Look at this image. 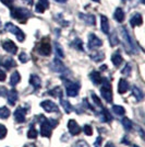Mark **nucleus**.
Wrapping results in <instances>:
<instances>
[{
	"label": "nucleus",
	"mask_w": 145,
	"mask_h": 147,
	"mask_svg": "<svg viewBox=\"0 0 145 147\" xmlns=\"http://www.w3.org/2000/svg\"><path fill=\"white\" fill-rule=\"evenodd\" d=\"M20 80H21V76H20V74L19 71H14V73L11 75V79H10V85L12 87L17 86L19 82H20Z\"/></svg>",
	"instance_id": "obj_27"
},
{
	"label": "nucleus",
	"mask_w": 145,
	"mask_h": 147,
	"mask_svg": "<svg viewBox=\"0 0 145 147\" xmlns=\"http://www.w3.org/2000/svg\"><path fill=\"white\" fill-rule=\"evenodd\" d=\"M7 98H8V102H9L10 105H14L19 98L18 92L15 91L14 89L10 90V91H7Z\"/></svg>",
	"instance_id": "obj_14"
},
{
	"label": "nucleus",
	"mask_w": 145,
	"mask_h": 147,
	"mask_svg": "<svg viewBox=\"0 0 145 147\" xmlns=\"http://www.w3.org/2000/svg\"><path fill=\"white\" fill-rule=\"evenodd\" d=\"M93 1H95V2H99L100 0H93Z\"/></svg>",
	"instance_id": "obj_51"
},
{
	"label": "nucleus",
	"mask_w": 145,
	"mask_h": 147,
	"mask_svg": "<svg viewBox=\"0 0 145 147\" xmlns=\"http://www.w3.org/2000/svg\"><path fill=\"white\" fill-rule=\"evenodd\" d=\"M102 84L103 86L100 88V93H102V97H103L107 102H111L112 101V92H111V85L109 82V80L107 78H103L102 79Z\"/></svg>",
	"instance_id": "obj_4"
},
{
	"label": "nucleus",
	"mask_w": 145,
	"mask_h": 147,
	"mask_svg": "<svg viewBox=\"0 0 145 147\" xmlns=\"http://www.w3.org/2000/svg\"><path fill=\"white\" fill-rule=\"evenodd\" d=\"M121 73L123 74V75H130V73H131V66L130 65H126V67L122 69Z\"/></svg>",
	"instance_id": "obj_42"
},
{
	"label": "nucleus",
	"mask_w": 145,
	"mask_h": 147,
	"mask_svg": "<svg viewBox=\"0 0 145 147\" xmlns=\"http://www.w3.org/2000/svg\"><path fill=\"white\" fill-rule=\"evenodd\" d=\"M50 68L56 71V73H67V68L66 66L63 65V63L57 57V58H55L53 63H51V65H50Z\"/></svg>",
	"instance_id": "obj_9"
},
{
	"label": "nucleus",
	"mask_w": 145,
	"mask_h": 147,
	"mask_svg": "<svg viewBox=\"0 0 145 147\" xmlns=\"http://www.w3.org/2000/svg\"><path fill=\"white\" fill-rule=\"evenodd\" d=\"M0 94H1V92H0Z\"/></svg>",
	"instance_id": "obj_54"
},
{
	"label": "nucleus",
	"mask_w": 145,
	"mask_h": 147,
	"mask_svg": "<svg viewBox=\"0 0 145 147\" xmlns=\"http://www.w3.org/2000/svg\"><path fill=\"white\" fill-rule=\"evenodd\" d=\"M133 147H139V146H136V145H134V146H133Z\"/></svg>",
	"instance_id": "obj_52"
},
{
	"label": "nucleus",
	"mask_w": 145,
	"mask_h": 147,
	"mask_svg": "<svg viewBox=\"0 0 145 147\" xmlns=\"http://www.w3.org/2000/svg\"><path fill=\"white\" fill-rule=\"evenodd\" d=\"M121 35H122V41L124 43V47H126V51L128 53H130V54L138 53V47H136L135 43L133 42V40L131 38L126 28H121Z\"/></svg>",
	"instance_id": "obj_2"
},
{
	"label": "nucleus",
	"mask_w": 145,
	"mask_h": 147,
	"mask_svg": "<svg viewBox=\"0 0 145 147\" xmlns=\"http://www.w3.org/2000/svg\"><path fill=\"white\" fill-rule=\"evenodd\" d=\"M100 30L105 34L109 33V21L106 16H100Z\"/></svg>",
	"instance_id": "obj_16"
},
{
	"label": "nucleus",
	"mask_w": 145,
	"mask_h": 147,
	"mask_svg": "<svg viewBox=\"0 0 145 147\" xmlns=\"http://www.w3.org/2000/svg\"><path fill=\"white\" fill-rule=\"evenodd\" d=\"M7 127L3 125V124H0V140H2V138H5L7 136Z\"/></svg>",
	"instance_id": "obj_38"
},
{
	"label": "nucleus",
	"mask_w": 145,
	"mask_h": 147,
	"mask_svg": "<svg viewBox=\"0 0 145 147\" xmlns=\"http://www.w3.org/2000/svg\"><path fill=\"white\" fill-rule=\"evenodd\" d=\"M102 110H103V113H102V117H100V121L102 122H110L112 120V117L108 112V110L104 109V108H102Z\"/></svg>",
	"instance_id": "obj_28"
},
{
	"label": "nucleus",
	"mask_w": 145,
	"mask_h": 147,
	"mask_svg": "<svg viewBox=\"0 0 145 147\" xmlns=\"http://www.w3.org/2000/svg\"><path fill=\"white\" fill-rule=\"evenodd\" d=\"M102 45H103V41H102L100 38H98L95 34L91 33V34L88 35V49H98V47H100Z\"/></svg>",
	"instance_id": "obj_8"
},
{
	"label": "nucleus",
	"mask_w": 145,
	"mask_h": 147,
	"mask_svg": "<svg viewBox=\"0 0 145 147\" xmlns=\"http://www.w3.org/2000/svg\"><path fill=\"white\" fill-rule=\"evenodd\" d=\"M91 57H92V59H93V61H100L105 58L104 54L103 53H100V52H97L96 54H93Z\"/></svg>",
	"instance_id": "obj_36"
},
{
	"label": "nucleus",
	"mask_w": 145,
	"mask_h": 147,
	"mask_svg": "<svg viewBox=\"0 0 145 147\" xmlns=\"http://www.w3.org/2000/svg\"><path fill=\"white\" fill-rule=\"evenodd\" d=\"M111 61H112V64L115 65L116 67H118V66H120L121 63L123 61V58H122V56L120 55L119 52H116L115 54L111 56Z\"/></svg>",
	"instance_id": "obj_24"
},
{
	"label": "nucleus",
	"mask_w": 145,
	"mask_h": 147,
	"mask_svg": "<svg viewBox=\"0 0 145 147\" xmlns=\"http://www.w3.org/2000/svg\"><path fill=\"white\" fill-rule=\"evenodd\" d=\"M38 133H37L36 129L33 126V125H31L30 129H29V132H27V137L29 138H32V140H34V138H36Z\"/></svg>",
	"instance_id": "obj_33"
},
{
	"label": "nucleus",
	"mask_w": 145,
	"mask_h": 147,
	"mask_svg": "<svg viewBox=\"0 0 145 147\" xmlns=\"http://www.w3.org/2000/svg\"><path fill=\"white\" fill-rule=\"evenodd\" d=\"M0 65L3 66L6 69H10L12 67H15V61L10 57H6V58H3V61H0Z\"/></svg>",
	"instance_id": "obj_21"
},
{
	"label": "nucleus",
	"mask_w": 145,
	"mask_h": 147,
	"mask_svg": "<svg viewBox=\"0 0 145 147\" xmlns=\"http://www.w3.org/2000/svg\"><path fill=\"white\" fill-rule=\"evenodd\" d=\"M41 105H42V108L46 111V112H58V111H59L57 104L54 103V102L50 101V100H45V101H43L42 103H41Z\"/></svg>",
	"instance_id": "obj_10"
},
{
	"label": "nucleus",
	"mask_w": 145,
	"mask_h": 147,
	"mask_svg": "<svg viewBox=\"0 0 145 147\" xmlns=\"http://www.w3.org/2000/svg\"><path fill=\"white\" fill-rule=\"evenodd\" d=\"M122 124H123L124 129H127V131H131V129H132V122H131L130 119L123 117V119H122Z\"/></svg>",
	"instance_id": "obj_34"
},
{
	"label": "nucleus",
	"mask_w": 145,
	"mask_h": 147,
	"mask_svg": "<svg viewBox=\"0 0 145 147\" xmlns=\"http://www.w3.org/2000/svg\"><path fill=\"white\" fill-rule=\"evenodd\" d=\"M24 147H35V145L34 144H26Z\"/></svg>",
	"instance_id": "obj_50"
},
{
	"label": "nucleus",
	"mask_w": 145,
	"mask_h": 147,
	"mask_svg": "<svg viewBox=\"0 0 145 147\" xmlns=\"http://www.w3.org/2000/svg\"><path fill=\"white\" fill-rule=\"evenodd\" d=\"M25 114H26V110L23 109L22 107H19L18 109L14 112V119L15 121L19 123H23L25 121Z\"/></svg>",
	"instance_id": "obj_12"
},
{
	"label": "nucleus",
	"mask_w": 145,
	"mask_h": 147,
	"mask_svg": "<svg viewBox=\"0 0 145 147\" xmlns=\"http://www.w3.org/2000/svg\"><path fill=\"white\" fill-rule=\"evenodd\" d=\"M128 89H129V82H128L126 79H120L119 80V84H118V92L121 93V94H123L124 92L128 91Z\"/></svg>",
	"instance_id": "obj_20"
},
{
	"label": "nucleus",
	"mask_w": 145,
	"mask_h": 147,
	"mask_svg": "<svg viewBox=\"0 0 145 147\" xmlns=\"http://www.w3.org/2000/svg\"><path fill=\"white\" fill-rule=\"evenodd\" d=\"M49 93H50V94H53L54 97H58V96L61 97V96H62V92H61V89L59 88V87H55L53 90H50V91H49Z\"/></svg>",
	"instance_id": "obj_37"
},
{
	"label": "nucleus",
	"mask_w": 145,
	"mask_h": 147,
	"mask_svg": "<svg viewBox=\"0 0 145 147\" xmlns=\"http://www.w3.org/2000/svg\"><path fill=\"white\" fill-rule=\"evenodd\" d=\"M6 80V71H3L0 68V81H5Z\"/></svg>",
	"instance_id": "obj_46"
},
{
	"label": "nucleus",
	"mask_w": 145,
	"mask_h": 147,
	"mask_svg": "<svg viewBox=\"0 0 145 147\" xmlns=\"http://www.w3.org/2000/svg\"><path fill=\"white\" fill-rule=\"evenodd\" d=\"M142 23H143L142 16H141L140 13H135V14H133L131 20H130V24L134 28V26H139V25H141Z\"/></svg>",
	"instance_id": "obj_19"
},
{
	"label": "nucleus",
	"mask_w": 145,
	"mask_h": 147,
	"mask_svg": "<svg viewBox=\"0 0 145 147\" xmlns=\"http://www.w3.org/2000/svg\"><path fill=\"white\" fill-rule=\"evenodd\" d=\"M109 43H110L111 46H116V45L119 44V38H118V36H117L116 31H114V32L109 35Z\"/></svg>",
	"instance_id": "obj_29"
},
{
	"label": "nucleus",
	"mask_w": 145,
	"mask_h": 147,
	"mask_svg": "<svg viewBox=\"0 0 145 147\" xmlns=\"http://www.w3.org/2000/svg\"><path fill=\"white\" fill-rule=\"evenodd\" d=\"M11 17L13 19H17L19 22L25 23L26 20L31 17V12L27 9L20 8V7H11Z\"/></svg>",
	"instance_id": "obj_3"
},
{
	"label": "nucleus",
	"mask_w": 145,
	"mask_h": 147,
	"mask_svg": "<svg viewBox=\"0 0 145 147\" xmlns=\"http://www.w3.org/2000/svg\"><path fill=\"white\" fill-rule=\"evenodd\" d=\"M83 131H84L85 134L88 135V136L93 134V129H92L91 126H90V125H87V124H86V125H84V127H83Z\"/></svg>",
	"instance_id": "obj_40"
},
{
	"label": "nucleus",
	"mask_w": 145,
	"mask_h": 147,
	"mask_svg": "<svg viewBox=\"0 0 145 147\" xmlns=\"http://www.w3.org/2000/svg\"><path fill=\"white\" fill-rule=\"evenodd\" d=\"M55 51H56V54L57 56H59L60 58H63L65 57V53H63V49L61 47V45L59 43H55Z\"/></svg>",
	"instance_id": "obj_30"
},
{
	"label": "nucleus",
	"mask_w": 145,
	"mask_h": 147,
	"mask_svg": "<svg viewBox=\"0 0 145 147\" xmlns=\"http://www.w3.org/2000/svg\"><path fill=\"white\" fill-rule=\"evenodd\" d=\"M36 51L38 52L39 55L43 56H49L51 53V47H50V42L48 38H43L37 45Z\"/></svg>",
	"instance_id": "obj_5"
},
{
	"label": "nucleus",
	"mask_w": 145,
	"mask_h": 147,
	"mask_svg": "<svg viewBox=\"0 0 145 147\" xmlns=\"http://www.w3.org/2000/svg\"><path fill=\"white\" fill-rule=\"evenodd\" d=\"M68 129H69V132L71 133V135H78L81 132V127L74 120H70L68 122Z\"/></svg>",
	"instance_id": "obj_13"
},
{
	"label": "nucleus",
	"mask_w": 145,
	"mask_h": 147,
	"mask_svg": "<svg viewBox=\"0 0 145 147\" xmlns=\"http://www.w3.org/2000/svg\"><path fill=\"white\" fill-rule=\"evenodd\" d=\"M102 142H103V138L100 136H98L95 143H94V147H102Z\"/></svg>",
	"instance_id": "obj_43"
},
{
	"label": "nucleus",
	"mask_w": 145,
	"mask_h": 147,
	"mask_svg": "<svg viewBox=\"0 0 145 147\" xmlns=\"http://www.w3.org/2000/svg\"><path fill=\"white\" fill-rule=\"evenodd\" d=\"M0 25H1V22H0Z\"/></svg>",
	"instance_id": "obj_53"
},
{
	"label": "nucleus",
	"mask_w": 145,
	"mask_h": 147,
	"mask_svg": "<svg viewBox=\"0 0 145 147\" xmlns=\"http://www.w3.org/2000/svg\"><path fill=\"white\" fill-rule=\"evenodd\" d=\"M49 8V0H39L38 3L36 5V12L43 13L46 9Z\"/></svg>",
	"instance_id": "obj_15"
},
{
	"label": "nucleus",
	"mask_w": 145,
	"mask_h": 147,
	"mask_svg": "<svg viewBox=\"0 0 145 147\" xmlns=\"http://www.w3.org/2000/svg\"><path fill=\"white\" fill-rule=\"evenodd\" d=\"M65 86H66L67 94L69 97H76L79 94L80 85L78 82H73V81H70L68 79H65Z\"/></svg>",
	"instance_id": "obj_6"
},
{
	"label": "nucleus",
	"mask_w": 145,
	"mask_h": 147,
	"mask_svg": "<svg viewBox=\"0 0 145 147\" xmlns=\"http://www.w3.org/2000/svg\"><path fill=\"white\" fill-rule=\"evenodd\" d=\"M19 59H20L21 63H26L29 61V56L26 55V53H21L20 56H19Z\"/></svg>",
	"instance_id": "obj_41"
},
{
	"label": "nucleus",
	"mask_w": 145,
	"mask_h": 147,
	"mask_svg": "<svg viewBox=\"0 0 145 147\" xmlns=\"http://www.w3.org/2000/svg\"><path fill=\"white\" fill-rule=\"evenodd\" d=\"M132 94L134 96V98L136 99V101H142L143 98H144V94H143V91L140 89L139 87L133 86L132 87Z\"/></svg>",
	"instance_id": "obj_22"
},
{
	"label": "nucleus",
	"mask_w": 145,
	"mask_h": 147,
	"mask_svg": "<svg viewBox=\"0 0 145 147\" xmlns=\"http://www.w3.org/2000/svg\"><path fill=\"white\" fill-rule=\"evenodd\" d=\"M30 84L34 87V90H38L41 88V85H42V81H41V78L37 76V75H31L30 77Z\"/></svg>",
	"instance_id": "obj_18"
},
{
	"label": "nucleus",
	"mask_w": 145,
	"mask_h": 147,
	"mask_svg": "<svg viewBox=\"0 0 145 147\" xmlns=\"http://www.w3.org/2000/svg\"><path fill=\"white\" fill-rule=\"evenodd\" d=\"M114 18H115L116 21L119 22V23H122V22L124 21V12H123V10H122L121 8H118L115 11Z\"/></svg>",
	"instance_id": "obj_23"
},
{
	"label": "nucleus",
	"mask_w": 145,
	"mask_h": 147,
	"mask_svg": "<svg viewBox=\"0 0 145 147\" xmlns=\"http://www.w3.org/2000/svg\"><path fill=\"white\" fill-rule=\"evenodd\" d=\"M5 6L9 7V8H11L12 7V3H13V0H0Z\"/></svg>",
	"instance_id": "obj_45"
},
{
	"label": "nucleus",
	"mask_w": 145,
	"mask_h": 147,
	"mask_svg": "<svg viewBox=\"0 0 145 147\" xmlns=\"http://www.w3.org/2000/svg\"><path fill=\"white\" fill-rule=\"evenodd\" d=\"M80 18H81V20H83L84 22H86L88 25H95V23H96L95 17H94L93 14H84V13H80Z\"/></svg>",
	"instance_id": "obj_17"
},
{
	"label": "nucleus",
	"mask_w": 145,
	"mask_h": 147,
	"mask_svg": "<svg viewBox=\"0 0 145 147\" xmlns=\"http://www.w3.org/2000/svg\"><path fill=\"white\" fill-rule=\"evenodd\" d=\"M92 99H93V101L95 102L96 105H98L99 108H103V104H102V101H100V99L97 97L95 93H92Z\"/></svg>",
	"instance_id": "obj_39"
},
{
	"label": "nucleus",
	"mask_w": 145,
	"mask_h": 147,
	"mask_svg": "<svg viewBox=\"0 0 145 147\" xmlns=\"http://www.w3.org/2000/svg\"><path fill=\"white\" fill-rule=\"evenodd\" d=\"M22 1H24L27 5H33V0H22Z\"/></svg>",
	"instance_id": "obj_47"
},
{
	"label": "nucleus",
	"mask_w": 145,
	"mask_h": 147,
	"mask_svg": "<svg viewBox=\"0 0 145 147\" xmlns=\"http://www.w3.org/2000/svg\"><path fill=\"white\" fill-rule=\"evenodd\" d=\"M71 46H73L74 49H79V51H83V43H82V41L80 38H75L71 43Z\"/></svg>",
	"instance_id": "obj_32"
},
{
	"label": "nucleus",
	"mask_w": 145,
	"mask_h": 147,
	"mask_svg": "<svg viewBox=\"0 0 145 147\" xmlns=\"http://www.w3.org/2000/svg\"><path fill=\"white\" fill-rule=\"evenodd\" d=\"M10 115V110L7 107H1L0 108V119H7Z\"/></svg>",
	"instance_id": "obj_31"
},
{
	"label": "nucleus",
	"mask_w": 145,
	"mask_h": 147,
	"mask_svg": "<svg viewBox=\"0 0 145 147\" xmlns=\"http://www.w3.org/2000/svg\"><path fill=\"white\" fill-rule=\"evenodd\" d=\"M105 147H115V145H114L112 143H110V142H109V143H107V144H106V146H105Z\"/></svg>",
	"instance_id": "obj_48"
},
{
	"label": "nucleus",
	"mask_w": 145,
	"mask_h": 147,
	"mask_svg": "<svg viewBox=\"0 0 145 147\" xmlns=\"http://www.w3.org/2000/svg\"><path fill=\"white\" fill-rule=\"evenodd\" d=\"M90 78L93 81V84H95V85H98L102 82V76L98 71H92L90 74Z\"/></svg>",
	"instance_id": "obj_25"
},
{
	"label": "nucleus",
	"mask_w": 145,
	"mask_h": 147,
	"mask_svg": "<svg viewBox=\"0 0 145 147\" xmlns=\"http://www.w3.org/2000/svg\"><path fill=\"white\" fill-rule=\"evenodd\" d=\"M112 111L115 112L117 115H123L126 113V110L123 109V107L121 105H114L112 107Z\"/></svg>",
	"instance_id": "obj_35"
},
{
	"label": "nucleus",
	"mask_w": 145,
	"mask_h": 147,
	"mask_svg": "<svg viewBox=\"0 0 145 147\" xmlns=\"http://www.w3.org/2000/svg\"><path fill=\"white\" fill-rule=\"evenodd\" d=\"M2 47H3V49L6 52L10 53V54H15L18 52V46L13 43L12 41H10V40L3 41L2 42Z\"/></svg>",
	"instance_id": "obj_11"
},
{
	"label": "nucleus",
	"mask_w": 145,
	"mask_h": 147,
	"mask_svg": "<svg viewBox=\"0 0 145 147\" xmlns=\"http://www.w3.org/2000/svg\"><path fill=\"white\" fill-rule=\"evenodd\" d=\"M56 2H59V3H63V2H66V1H68V0H55Z\"/></svg>",
	"instance_id": "obj_49"
},
{
	"label": "nucleus",
	"mask_w": 145,
	"mask_h": 147,
	"mask_svg": "<svg viewBox=\"0 0 145 147\" xmlns=\"http://www.w3.org/2000/svg\"><path fill=\"white\" fill-rule=\"evenodd\" d=\"M60 98V103L61 105L63 107V109H65V111H66V113H70L71 111H72V105L70 104V102L68 101V100H65V99L62 98V96L61 97H59Z\"/></svg>",
	"instance_id": "obj_26"
},
{
	"label": "nucleus",
	"mask_w": 145,
	"mask_h": 147,
	"mask_svg": "<svg viewBox=\"0 0 145 147\" xmlns=\"http://www.w3.org/2000/svg\"><path fill=\"white\" fill-rule=\"evenodd\" d=\"M74 147H88V145H87V143L84 141H79L76 144H75V146Z\"/></svg>",
	"instance_id": "obj_44"
},
{
	"label": "nucleus",
	"mask_w": 145,
	"mask_h": 147,
	"mask_svg": "<svg viewBox=\"0 0 145 147\" xmlns=\"http://www.w3.org/2000/svg\"><path fill=\"white\" fill-rule=\"evenodd\" d=\"M6 30L11 32L12 34H14L17 36V38H18L19 42H23L25 40V34L23 33V31L21 30L20 28H18V26H15L14 24H12V23L8 22L6 24Z\"/></svg>",
	"instance_id": "obj_7"
},
{
	"label": "nucleus",
	"mask_w": 145,
	"mask_h": 147,
	"mask_svg": "<svg viewBox=\"0 0 145 147\" xmlns=\"http://www.w3.org/2000/svg\"><path fill=\"white\" fill-rule=\"evenodd\" d=\"M39 121H41V135L44 137H49L51 135V129L58 124V121L47 120L43 114L39 117Z\"/></svg>",
	"instance_id": "obj_1"
}]
</instances>
